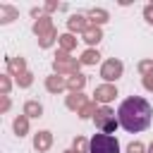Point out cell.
<instances>
[{
	"label": "cell",
	"instance_id": "6da1fadb",
	"mask_svg": "<svg viewBox=\"0 0 153 153\" xmlns=\"http://www.w3.org/2000/svg\"><path fill=\"white\" fill-rule=\"evenodd\" d=\"M151 115H153V108L141 96H131L122 100V105L117 108V122L127 131H143L151 124Z\"/></svg>",
	"mask_w": 153,
	"mask_h": 153
},
{
	"label": "cell",
	"instance_id": "7a4b0ae2",
	"mask_svg": "<svg viewBox=\"0 0 153 153\" xmlns=\"http://www.w3.org/2000/svg\"><path fill=\"white\" fill-rule=\"evenodd\" d=\"M79 60H74V57H69V53H65V50H60L57 55H55V62H53V69H55V74H79Z\"/></svg>",
	"mask_w": 153,
	"mask_h": 153
},
{
	"label": "cell",
	"instance_id": "3957f363",
	"mask_svg": "<svg viewBox=\"0 0 153 153\" xmlns=\"http://www.w3.org/2000/svg\"><path fill=\"white\" fill-rule=\"evenodd\" d=\"M88 153H120V143L110 134H96L91 139V151Z\"/></svg>",
	"mask_w": 153,
	"mask_h": 153
},
{
	"label": "cell",
	"instance_id": "277c9868",
	"mask_svg": "<svg viewBox=\"0 0 153 153\" xmlns=\"http://www.w3.org/2000/svg\"><path fill=\"white\" fill-rule=\"evenodd\" d=\"M96 127L103 131V134H112L115 129H117V120H115V112L108 108V105H103V108H98V112H96Z\"/></svg>",
	"mask_w": 153,
	"mask_h": 153
},
{
	"label": "cell",
	"instance_id": "5b68a950",
	"mask_svg": "<svg viewBox=\"0 0 153 153\" xmlns=\"http://www.w3.org/2000/svg\"><path fill=\"white\" fill-rule=\"evenodd\" d=\"M122 72H124V65H122L120 60H115V57L105 60L103 67H100V76H103L105 81H115V79H120Z\"/></svg>",
	"mask_w": 153,
	"mask_h": 153
},
{
	"label": "cell",
	"instance_id": "8992f818",
	"mask_svg": "<svg viewBox=\"0 0 153 153\" xmlns=\"http://www.w3.org/2000/svg\"><path fill=\"white\" fill-rule=\"evenodd\" d=\"M50 146H53V134H50V131L43 129V131H38V134L33 136V148H36L38 153H45Z\"/></svg>",
	"mask_w": 153,
	"mask_h": 153
},
{
	"label": "cell",
	"instance_id": "52a82bcc",
	"mask_svg": "<svg viewBox=\"0 0 153 153\" xmlns=\"http://www.w3.org/2000/svg\"><path fill=\"white\" fill-rule=\"evenodd\" d=\"M67 29H69V33H84L86 29H88V22H86V17L84 14H72L69 19H67Z\"/></svg>",
	"mask_w": 153,
	"mask_h": 153
},
{
	"label": "cell",
	"instance_id": "ba28073f",
	"mask_svg": "<svg viewBox=\"0 0 153 153\" xmlns=\"http://www.w3.org/2000/svg\"><path fill=\"white\" fill-rule=\"evenodd\" d=\"M53 29H55V26H53V19H50V17H38V19L33 22V33H36L38 38L48 36Z\"/></svg>",
	"mask_w": 153,
	"mask_h": 153
},
{
	"label": "cell",
	"instance_id": "9c48e42d",
	"mask_svg": "<svg viewBox=\"0 0 153 153\" xmlns=\"http://www.w3.org/2000/svg\"><path fill=\"white\" fill-rule=\"evenodd\" d=\"M45 88H48V93H62L67 88V79L60 76V74H53V76L45 79Z\"/></svg>",
	"mask_w": 153,
	"mask_h": 153
},
{
	"label": "cell",
	"instance_id": "30bf717a",
	"mask_svg": "<svg viewBox=\"0 0 153 153\" xmlns=\"http://www.w3.org/2000/svg\"><path fill=\"white\" fill-rule=\"evenodd\" d=\"M93 96H96V100H98V103H110V100L117 96V88H115L112 84H103V86H98V88H96V93H93Z\"/></svg>",
	"mask_w": 153,
	"mask_h": 153
},
{
	"label": "cell",
	"instance_id": "8fae6325",
	"mask_svg": "<svg viewBox=\"0 0 153 153\" xmlns=\"http://www.w3.org/2000/svg\"><path fill=\"white\" fill-rule=\"evenodd\" d=\"M7 69H10V74L22 76V74H26V60L24 57H7Z\"/></svg>",
	"mask_w": 153,
	"mask_h": 153
},
{
	"label": "cell",
	"instance_id": "7c38bea8",
	"mask_svg": "<svg viewBox=\"0 0 153 153\" xmlns=\"http://www.w3.org/2000/svg\"><path fill=\"white\" fill-rule=\"evenodd\" d=\"M81 38H84L88 45H96V43L103 38V31H100V26H93V24H88V29L81 33Z\"/></svg>",
	"mask_w": 153,
	"mask_h": 153
},
{
	"label": "cell",
	"instance_id": "4fadbf2b",
	"mask_svg": "<svg viewBox=\"0 0 153 153\" xmlns=\"http://www.w3.org/2000/svg\"><path fill=\"white\" fill-rule=\"evenodd\" d=\"M86 103H88V100H86L84 93H72V96H67V100H65V105H67L69 110H76V112H79Z\"/></svg>",
	"mask_w": 153,
	"mask_h": 153
},
{
	"label": "cell",
	"instance_id": "5bb4252c",
	"mask_svg": "<svg viewBox=\"0 0 153 153\" xmlns=\"http://www.w3.org/2000/svg\"><path fill=\"white\" fill-rule=\"evenodd\" d=\"M84 86H86V76H84V74H72V76L67 79V88H69L72 93H81Z\"/></svg>",
	"mask_w": 153,
	"mask_h": 153
},
{
	"label": "cell",
	"instance_id": "9a60e30c",
	"mask_svg": "<svg viewBox=\"0 0 153 153\" xmlns=\"http://www.w3.org/2000/svg\"><path fill=\"white\" fill-rule=\"evenodd\" d=\"M17 7L12 5H0V24H10L12 19H17Z\"/></svg>",
	"mask_w": 153,
	"mask_h": 153
},
{
	"label": "cell",
	"instance_id": "2e32d148",
	"mask_svg": "<svg viewBox=\"0 0 153 153\" xmlns=\"http://www.w3.org/2000/svg\"><path fill=\"white\" fill-rule=\"evenodd\" d=\"M24 115L26 117H41L43 115V105L38 100H26L24 103Z\"/></svg>",
	"mask_w": 153,
	"mask_h": 153
},
{
	"label": "cell",
	"instance_id": "e0dca14e",
	"mask_svg": "<svg viewBox=\"0 0 153 153\" xmlns=\"http://www.w3.org/2000/svg\"><path fill=\"white\" fill-rule=\"evenodd\" d=\"M88 17H91V24H93V26H100V24L108 22V12L100 10V7H93V10L88 12Z\"/></svg>",
	"mask_w": 153,
	"mask_h": 153
},
{
	"label": "cell",
	"instance_id": "ac0fdd59",
	"mask_svg": "<svg viewBox=\"0 0 153 153\" xmlns=\"http://www.w3.org/2000/svg\"><path fill=\"white\" fill-rule=\"evenodd\" d=\"M12 127H14V134L17 136H26V131H29V117L26 115H19Z\"/></svg>",
	"mask_w": 153,
	"mask_h": 153
},
{
	"label": "cell",
	"instance_id": "d6986e66",
	"mask_svg": "<svg viewBox=\"0 0 153 153\" xmlns=\"http://www.w3.org/2000/svg\"><path fill=\"white\" fill-rule=\"evenodd\" d=\"M57 41H60V48H62L65 53H69V50L76 48V38H74V33H62Z\"/></svg>",
	"mask_w": 153,
	"mask_h": 153
},
{
	"label": "cell",
	"instance_id": "ffe728a7",
	"mask_svg": "<svg viewBox=\"0 0 153 153\" xmlns=\"http://www.w3.org/2000/svg\"><path fill=\"white\" fill-rule=\"evenodd\" d=\"M98 60H100V55H98V50H93V48L84 50V55L79 57V62H81V65H96Z\"/></svg>",
	"mask_w": 153,
	"mask_h": 153
},
{
	"label": "cell",
	"instance_id": "44dd1931",
	"mask_svg": "<svg viewBox=\"0 0 153 153\" xmlns=\"http://www.w3.org/2000/svg\"><path fill=\"white\" fill-rule=\"evenodd\" d=\"M96 112H98L96 103H93V100H88V103H86V105H84V108H81V110H79L76 115H79L81 120H88V117H96Z\"/></svg>",
	"mask_w": 153,
	"mask_h": 153
},
{
	"label": "cell",
	"instance_id": "7402d4cb",
	"mask_svg": "<svg viewBox=\"0 0 153 153\" xmlns=\"http://www.w3.org/2000/svg\"><path fill=\"white\" fill-rule=\"evenodd\" d=\"M74 151L76 153H88L91 151V141H86L84 136H76L74 139Z\"/></svg>",
	"mask_w": 153,
	"mask_h": 153
},
{
	"label": "cell",
	"instance_id": "603a6c76",
	"mask_svg": "<svg viewBox=\"0 0 153 153\" xmlns=\"http://www.w3.org/2000/svg\"><path fill=\"white\" fill-rule=\"evenodd\" d=\"M55 38H60V36H57V29H53V31H50L48 36L38 38V45H41V48H50V45L55 43Z\"/></svg>",
	"mask_w": 153,
	"mask_h": 153
},
{
	"label": "cell",
	"instance_id": "cb8c5ba5",
	"mask_svg": "<svg viewBox=\"0 0 153 153\" xmlns=\"http://www.w3.org/2000/svg\"><path fill=\"white\" fill-rule=\"evenodd\" d=\"M139 72H141V76H153V60H141Z\"/></svg>",
	"mask_w": 153,
	"mask_h": 153
},
{
	"label": "cell",
	"instance_id": "d4e9b609",
	"mask_svg": "<svg viewBox=\"0 0 153 153\" xmlns=\"http://www.w3.org/2000/svg\"><path fill=\"white\" fill-rule=\"evenodd\" d=\"M31 84H33V74H31V72L17 76V86H19V88H26V86H31Z\"/></svg>",
	"mask_w": 153,
	"mask_h": 153
},
{
	"label": "cell",
	"instance_id": "484cf974",
	"mask_svg": "<svg viewBox=\"0 0 153 153\" xmlns=\"http://www.w3.org/2000/svg\"><path fill=\"white\" fill-rule=\"evenodd\" d=\"M10 88H12L10 74H0V91H2V96H7V93H10Z\"/></svg>",
	"mask_w": 153,
	"mask_h": 153
},
{
	"label": "cell",
	"instance_id": "4316f807",
	"mask_svg": "<svg viewBox=\"0 0 153 153\" xmlns=\"http://www.w3.org/2000/svg\"><path fill=\"white\" fill-rule=\"evenodd\" d=\"M146 148H143V143L141 141H131L129 146H127V153H143Z\"/></svg>",
	"mask_w": 153,
	"mask_h": 153
},
{
	"label": "cell",
	"instance_id": "83f0119b",
	"mask_svg": "<svg viewBox=\"0 0 153 153\" xmlns=\"http://www.w3.org/2000/svg\"><path fill=\"white\" fill-rule=\"evenodd\" d=\"M143 19H146L148 24H153V5H146V7H143Z\"/></svg>",
	"mask_w": 153,
	"mask_h": 153
},
{
	"label": "cell",
	"instance_id": "f1b7e54d",
	"mask_svg": "<svg viewBox=\"0 0 153 153\" xmlns=\"http://www.w3.org/2000/svg\"><path fill=\"white\" fill-rule=\"evenodd\" d=\"M143 88L146 91H153V76H143Z\"/></svg>",
	"mask_w": 153,
	"mask_h": 153
},
{
	"label": "cell",
	"instance_id": "f546056e",
	"mask_svg": "<svg viewBox=\"0 0 153 153\" xmlns=\"http://www.w3.org/2000/svg\"><path fill=\"white\" fill-rule=\"evenodd\" d=\"M7 108H10V98H7V96H2V103H0V110H2V112H7Z\"/></svg>",
	"mask_w": 153,
	"mask_h": 153
},
{
	"label": "cell",
	"instance_id": "4dcf8cb0",
	"mask_svg": "<svg viewBox=\"0 0 153 153\" xmlns=\"http://www.w3.org/2000/svg\"><path fill=\"white\" fill-rule=\"evenodd\" d=\"M45 12H53V10H57V2H45V7H43Z\"/></svg>",
	"mask_w": 153,
	"mask_h": 153
},
{
	"label": "cell",
	"instance_id": "1f68e13d",
	"mask_svg": "<svg viewBox=\"0 0 153 153\" xmlns=\"http://www.w3.org/2000/svg\"><path fill=\"white\" fill-rule=\"evenodd\" d=\"M65 153H76V151H74V148H69V151H65Z\"/></svg>",
	"mask_w": 153,
	"mask_h": 153
},
{
	"label": "cell",
	"instance_id": "d6a6232c",
	"mask_svg": "<svg viewBox=\"0 0 153 153\" xmlns=\"http://www.w3.org/2000/svg\"><path fill=\"white\" fill-rule=\"evenodd\" d=\"M148 153H153V143H151V146H148Z\"/></svg>",
	"mask_w": 153,
	"mask_h": 153
}]
</instances>
